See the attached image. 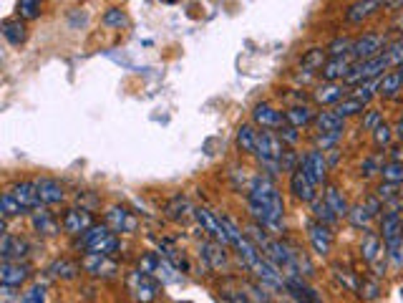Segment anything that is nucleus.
Masks as SVG:
<instances>
[{"label": "nucleus", "instance_id": "nucleus-1", "mask_svg": "<svg viewBox=\"0 0 403 303\" xmlns=\"http://www.w3.org/2000/svg\"><path fill=\"white\" fill-rule=\"evenodd\" d=\"M247 205L252 212L255 223L267 228L270 233H280L285 225V205L283 197L277 192L275 182L267 175H257L250 182V192H247Z\"/></svg>", "mask_w": 403, "mask_h": 303}, {"label": "nucleus", "instance_id": "nucleus-2", "mask_svg": "<svg viewBox=\"0 0 403 303\" xmlns=\"http://www.w3.org/2000/svg\"><path fill=\"white\" fill-rule=\"evenodd\" d=\"M255 154H257V159L262 162V167L270 170V175L283 170V154H285L283 140L275 137L272 132H267V129H262V132L257 134V149H255Z\"/></svg>", "mask_w": 403, "mask_h": 303}, {"label": "nucleus", "instance_id": "nucleus-3", "mask_svg": "<svg viewBox=\"0 0 403 303\" xmlns=\"http://www.w3.org/2000/svg\"><path fill=\"white\" fill-rule=\"evenodd\" d=\"M388 71H391V63H388L385 54H378L368 61H355L350 73L345 76V84L358 86V84H366V81H376Z\"/></svg>", "mask_w": 403, "mask_h": 303}, {"label": "nucleus", "instance_id": "nucleus-4", "mask_svg": "<svg viewBox=\"0 0 403 303\" xmlns=\"http://www.w3.org/2000/svg\"><path fill=\"white\" fill-rule=\"evenodd\" d=\"M79 248H86L89 253H103L111 255L119 248V237L108 225H94L91 230H86L79 240Z\"/></svg>", "mask_w": 403, "mask_h": 303}, {"label": "nucleus", "instance_id": "nucleus-5", "mask_svg": "<svg viewBox=\"0 0 403 303\" xmlns=\"http://www.w3.org/2000/svg\"><path fill=\"white\" fill-rule=\"evenodd\" d=\"M129 291H132L134 301L139 303H151L157 301L159 296V280L151 276V273L146 271H134L132 276H129Z\"/></svg>", "mask_w": 403, "mask_h": 303}, {"label": "nucleus", "instance_id": "nucleus-6", "mask_svg": "<svg viewBox=\"0 0 403 303\" xmlns=\"http://www.w3.org/2000/svg\"><path fill=\"white\" fill-rule=\"evenodd\" d=\"M285 291H288V296L295 303H323L320 293L302 276H298V273H288L285 276Z\"/></svg>", "mask_w": 403, "mask_h": 303}, {"label": "nucleus", "instance_id": "nucleus-7", "mask_svg": "<svg viewBox=\"0 0 403 303\" xmlns=\"http://www.w3.org/2000/svg\"><path fill=\"white\" fill-rule=\"evenodd\" d=\"M385 49V38L378 36V33H366V36L355 38L353 49H350V58L353 61H368L373 56L383 54Z\"/></svg>", "mask_w": 403, "mask_h": 303}, {"label": "nucleus", "instance_id": "nucleus-8", "mask_svg": "<svg viewBox=\"0 0 403 303\" xmlns=\"http://www.w3.org/2000/svg\"><path fill=\"white\" fill-rule=\"evenodd\" d=\"M194 218H197L199 228L207 233V235L212 237V240L222 242V245H229V237L227 233H224L222 223H219V218H217L215 212L207 210V207H194Z\"/></svg>", "mask_w": 403, "mask_h": 303}, {"label": "nucleus", "instance_id": "nucleus-9", "mask_svg": "<svg viewBox=\"0 0 403 303\" xmlns=\"http://www.w3.org/2000/svg\"><path fill=\"white\" fill-rule=\"evenodd\" d=\"M307 237H310V245L318 255H328L333 248V233H331V225L318 223V220H310L307 223Z\"/></svg>", "mask_w": 403, "mask_h": 303}, {"label": "nucleus", "instance_id": "nucleus-10", "mask_svg": "<svg viewBox=\"0 0 403 303\" xmlns=\"http://www.w3.org/2000/svg\"><path fill=\"white\" fill-rule=\"evenodd\" d=\"M300 170L305 172L315 185H323L325 177H328V162H325V154L320 149L307 152L305 157L300 159Z\"/></svg>", "mask_w": 403, "mask_h": 303}, {"label": "nucleus", "instance_id": "nucleus-11", "mask_svg": "<svg viewBox=\"0 0 403 303\" xmlns=\"http://www.w3.org/2000/svg\"><path fill=\"white\" fill-rule=\"evenodd\" d=\"M380 8H385V0H355L345 11V23H363L366 18L376 16Z\"/></svg>", "mask_w": 403, "mask_h": 303}, {"label": "nucleus", "instance_id": "nucleus-12", "mask_svg": "<svg viewBox=\"0 0 403 303\" xmlns=\"http://www.w3.org/2000/svg\"><path fill=\"white\" fill-rule=\"evenodd\" d=\"M94 228V218H91L89 210H68L66 215H63V230L68 233V235H84L86 230H91Z\"/></svg>", "mask_w": 403, "mask_h": 303}, {"label": "nucleus", "instance_id": "nucleus-13", "mask_svg": "<svg viewBox=\"0 0 403 303\" xmlns=\"http://www.w3.org/2000/svg\"><path fill=\"white\" fill-rule=\"evenodd\" d=\"M355 61L350 58V56H331L328 58V63L323 66V71H320V76H323L325 81H338L343 79L350 73V68H353Z\"/></svg>", "mask_w": 403, "mask_h": 303}, {"label": "nucleus", "instance_id": "nucleus-14", "mask_svg": "<svg viewBox=\"0 0 403 303\" xmlns=\"http://www.w3.org/2000/svg\"><path fill=\"white\" fill-rule=\"evenodd\" d=\"M290 190H293V194L302 202L315 200V182L310 180L300 167H298L295 172H290Z\"/></svg>", "mask_w": 403, "mask_h": 303}, {"label": "nucleus", "instance_id": "nucleus-15", "mask_svg": "<svg viewBox=\"0 0 403 303\" xmlns=\"http://www.w3.org/2000/svg\"><path fill=\"white\" fill-rule=\"evenodd\" d=\"M380 233H383V245H393L403 237V220L396 210H385L380 218Z\"/></svg>", "mask_w": 403, "mask_h": 303}, {"label": "nucleus", "instance_id": "nucleus-16", "mask_svg": "<svg viewBox=\"0 0 403 303\" xmlns=\"http://www.w3.org/2000/svg\"><path fill=\"white\" fill-rule=\"evenodd\" d=\"M252 119H255V124H257V127H262V129L285 127V116L280 114L275 106H270V104H257V106L252 109Z\"/></svg>", "mask_w": 403, "mask_h": 303}, {"label": "nucleus", "instance_id": "nucleus-17", "mask_svg": "<svg viewBox=\"0 0 403 303\" xmlns=\"http://www.w3.org/2000/svg\"><path fill=\"white\" fill-rule=\"evenodd\" d=\"M13 197L25 207V210H38L43 207L41 197H38V190H36V182H15L11 187Z\"/></svg>", "mask_w": 403, "mask_h": 303}, {"label": "nucleus", "instance_id": "nucleus-18", "mask_svg": "<svg viewBox=\"0 0 403 303\" xmlns=\"http://www.w3.org/2000/svg\"><path fill=\"white\" fill-rule=\"evenodd\" d=\"M28 276H30V268L20 261H8L0 266V283L3 285H18L20 288V283H25Z\"/></svg>", "mask_w": 403, "mask_h": 303}, {"label": "nucleus", "instance_id": "nucleus-19", "mask_svg": "<svg viewBox=\"0 0 403 303\" xmlns=\"http://www.w3.org/2000/svg\"><path fill=\"white\" fill-rule=\"evenodd\" d=\"M106 225L114 233H134L136 230V220L132 218V212L127 207H108Z\"/></svg>", "mask_w": 403, "mask_h": 303}, {"label": "nucleus", "instance_id": "nucleus-20", "mask_svg": "<svg viewBox=\"0 0 403 303\" xmlns=\"http://www.w3.org/2000/svg\"><path fill=\"white\" fill-rule=\"evenodd\" d=\"M81 266H84V271L91 273V276H114L116 273V263L108 261V255L103 253H86Z\"/></svg>", "mask_w": 403, "mask_h": 303}, {"label": "nucleus", "instance_id": "nucleus-21", "mask_svg": "<svg viewBox=\"0 0 403 303\" xmlns=\"http://www.w3.org/2000/svg\"><path fill=\"white\" fill-rule=\"evenodd\" d=\"M36 190H38V197H41L43 205H58V202H63V197H66V192L60 187V182L51 180V177L36 180Z\"/></svg>", "mask_w": 403, "mask_h": 303}, {"label": "nucleus", "instance_id": "nucleus-22", "mask_svg": "<svg viewBox=\"0 0 403 303\" xmlns=\"http://www.w3.org/2000/svg\"><path fill=\"white\" fill-rule=\"evenodd\" d=\"M202 261H205L212 271H222V268H227V250H224L222 242L207 240L205 245H202Z\"/></svg>", "mask_w": 403, "mask_h": 303}, {"label": "nucleus", "instance_id": "nucleus-23", "mask_svg": "<svg viewBox=\"0 0 403 303\" xmlns=\"http://www.w3.org/2000/svg\"><path fill=\"white\" fill-rule=\"evenodd\" d=\"M0 255H3V263L20 261V258L28 255V242L11 235V233H6V235H3V242H0Z\"/></svg>", "mask_w": 403, "mask_h": 303}, {"label": "nucleus", "instance_id": "nucleus-24", "mask_svg": "<svg viewBox=\"0 0 403 303\" xmlns=\"http://www.w3.org/2000/svg\"><path fill=\"white\" fill-rule=\"evenodd\" d=\"M343 94H345V86L343 84H338V81H325L323 86H318L313 94V99L318 104H323V106H328V104H338V101H343Z\"/></svg>", "mask_w": 403, "mask_h": 303}, {"label": "nucleus", "instance_id": "nucleus-25", "mask_svg": "<svg viewBox=\"0 0 403 303\" xmlns=\"http://www.w3.org/2000/svg\"><path fill=\"white\" fill-rule=\"evenodd\" d=\"M315 129H318V134H343V116H338L335 111H320L315 116Z\"/></svg>", "mask_w": 403, "mask_h": 303}, {"label": "nucleus", "instance_id": "nucleus-26", "mask_svg": "<svg viewBox=\"0 0 403 303\" xmlns=\"http://www.w3.org/2000/svg\"><path fill=\"white\" fill-rule=\"evenodd\" d=\"M3 36H6V41L11 43V46H20V43H25V38H28L25 20L23 18L6 20V23H3Z\"/></svg>", "mask_w": 403, "mask_h": 303}, {"label": "nucleus", "instance_id": "nucleus-27", "mask_svg": "<svg viewBox=\"0 0 403 303\" xmlns=\"http://www.w3.org/2000/svg\"><path fill=\"white\" fill-rule=\"evenodd\" d=\"M403 89V71H388V73H383L378 79V94L380 97H396L398 91Z\"/></svg>", "mask_w": 403, "mask_h": 303}, {"label": "nucleus", "instance_id": "nucleus-28", "mask_svg": "<svg viewBox=\"0 0 403 303\" xmlns=\"http://www.w3.org/2000/svg\"><path fill=\"white\" fill-rule=\"evenodd\" d=\"M323 200L328 202V205H331V210L335 212L338 218H348L350 207H348V202H345L343 192H340L338 187L328 185V187H325V192H323Z\"/></svg>", "mask_w": 403, "mask_h": 303}, {"label": "nucleus", "instance_id": "nucleus-29", "mask_svg": "<svg viewBox=\"0 0 403 303\" xmlns=\"http://www.w3.org/2000/svg\"><path fill=\"white\" fill-rule=\"evenodd\" d=\"M151 276H154V278H157L162 285L177 283V280H179V273H177V268L169 263V258H162V255H159L157 263H154V271H151Z\"/></svg>", "mask_w": 403, "mask_h": 303}, {"label": "nucleus", "instance_id": "nucleus-30", "mask_svg": "<svg viewBox=\"0 0 403 303\" xmlns=\"http://www.w3.org/2000/svg\"><path fill=\"white\" fill-rule=\"evenodd\" d=\"M325 63H328V49H310L300 58V68H302V71H307V73L323 71Z\"/></svg>", "mask_w": 403, "mask_h": 303}, {"label": "nucleus", "instance_id": "nucleus-31", "mask_svg": "<svg viewBox=\"0 0 403 303\" xmlns=\"http://www.w3.org/2000/svg\"><path fill=\"white\" fill-rule=\"evenodd\" d=\"M30 223H33V228H36L41 235H56V233H58L53 218H51V212H46L43 207L30 212Z\"/></svg>", "mask_w": 403, "mask_h": 303}, {"label": "nucleus", "instance_id": "nucleus-32", "mask_svg": "<svg viewBox=\"0 0 403 303\" xmlns=\"http://www.w3.org/2000/svg\"><path fill=\"white\" fill-rule=\"evenodd\" d=\"M285 121H288L290 127H307L310 121H315V114L310 106H305V104H300V106H293V109L285 111Z\"/></svg>", "mask_w": 403, "mask_h": 303}, {"label": "nucleus", "instance_id": "nucleus-33", "mask_svg": "<svg viewBox=\"0 0 403 303\" xmlns=\"http://www.w3.org/2000/svg\"><path fill=\"white\" fill-rule=\"evenodd\" d=\"M383 248H385L383 240H380V237L376 235V233H366V235H363L361 253H363V261H366L368 266H371V263H373L376 258H378V253H380Z\"/></svg>", "mask_w": 403, "mask_h": 303}, {"label": "nucleus", "instance_id": "nucleus-34", "mask_svg": "<svg viewBox=\"0 0 403 303\" xmlns=\"http://www.w3.org/2000/svg\"><path fill=\"white\" fill-rule=\"evenodd\" d=\"M257 134L252 129V124H240V129H237V147H240L242 152H247V154H255V149H257Z\"/></svg>", "mask_w": 403, "mask_h": 303}, {"label": "nucleus", "instance_id": "nucleus-35", "mask_svg": "<svg viewBox=\"0 0 403 303\" xmlns=\"http://www.w3.org/2000/svg\"><path fill=\"white\" fill-rule=\"evenodd\" d=\"M366 106H368V104L363 101V99H355V97H350V94H348L343 101L335 104V109H333V111L345 119V116H355V114H361V111H366Z\"/></svg>", "mask_w": 403, "mask_h": 303}, {"label": "nucleus", "instance_id": "nucleus-36", "mask_svg": "<svg viewBox=\"0 0 403 303\" xmlns=\"http://www.w3.org/2000/svg\"><path fill=\"white\" fill-rule=\"evenodd\" d=\"M192 210V205H189V200L184 197V194H177V197H172V200L167 202V215L172 220H184Z\"/></svg>", "mask_w": 403, "mask_h": 303}, {"label": "nucleus", "instance_id": "nucleus-37", "mask_svg": "<svg viewBox=\"0 0 403 303\" xmlns=\"http://www.w3.org/2000/svg\"><path fill=\"white\" fill-rule=\"evenodd\" d=\"M331 271H333V278H335L338 283L343 285V288H348L350 293H358V283H361V280H358V276H355V273L350 271V268H345V266H333Z\"/></svg>", "mask_w": 403, "mask_h": 303}, {"label": "nucleus", "instance_id": "nucleus-38", "mask_svg": "<svg viewBox=\"0 0 403 303\" xmlns=\"http://www.w3.org/2000/svg\"><path fill=\"white\" fill-rule=\"evenodd\" d=\"M49 276H51V278L71 280V278H76V276H79V266L63 258V261H56L53 266L49 268Z\"/></svg>", "mask_w": 403, "mask_h": 303}, {"label": "nucleus", "instance_id": "nucleus-39", "mask_svg": "<svg viewBox=\"0 0 403 303\" xmlns=\"http://www.w3.org/2000/svg\"><path fill=\"white\" fill-rule=\"evenodd\" d=\"M371 220H373V212L368 210L366 202H361V205H353L348 212V223L353 225V228H368L371 225Z\"/></svg>", "mask_w": 403, "mask_h": 303}, {"label": "nucleus", "instance_id": "nucleus-40", "mask_svg": "<svg viewBox=\"0 0 403 303\" xmlns=\"http://www.w3.org/2000/svg\"><path fill=\"white\" fill-rule=\"evenodd\" d=\"M0 207H3V218H15V215H25V212H28L18 200H15V197H13L11 190H8V192H3Z\"/></svg>", "mask_w": 403, "mask_h": 303}, {"label": "nucleus", "instance_id": "nucleus-41", "mask_svg": "<svg viewBox=\"0 0 403 303\" xmlns=\"http://www.w3.org/2000/svg\"><path fill=\"white\" fill-rule=\"evenodd\" d=\"M313 215H315L318 223H325V225H333L338 220V215L331 210V205H328L325 200H318V197L313 200Z\"/></svg>", "mask_w": 403, "mask_h": 303}, {"label": "nucleus", "instance_id": "nucleus-42", "mask_svg": "<svg viewBox=\"0 0 403 303\" xmlns=\"http://www.w3.org/2000/svg\"><path fill=\"white\" fill-rule=\"evenodd\" d=\"M380 293V285H378V278H363L358 283V298L361 301H376Z\"/></svg>", "mask_w": 403, "mask_h": 303}, {"label": "nucleus", "instance_id": "nucleus-43", "mask_svg": "<svg viewBox=\"0 0 403 303\" xmlns=\"http://www.w3.org/2000/svg\"><path fill=\"white\" fill-rule=\"evenodd\" d=\"M43 0H18V18L33 20L41 16Z\"/></svg>", "mask_w": 403, "mask_h": 303}, {"label": "nucleus", "instance_id": "nucleus-44", "mask_svg": "<svg viewBox=\"0 0 403 303\" xmlns=\"http://www.w3.org/2000/svg\"><path fill=\"white\" fill-rule=\"evenodd\" d=\"M385 58H388V63H391V68H403V38L401 41H393L388 43L383 49Z\"/></svg>", "mask_w": 403, "mask_h": 303}, {"label": "nucleus", "instance_id": "nucleus-45", "mask_svg": "<svg viewBox=\"0 0 403 303\" xmlns=\"http://www.w3.org/2000/svg\"><path fill=\"white\" fill-rule=\"evenodd\" d=\"M383 182H393V185H403V162H388L380 170Z\"/></svg>", "mask_w": 403, "mask_h": 303}, {"label": "nucleus", "instance_id": "nucleus-46", "mask_svg": "<svg viewBox=\"0 0 403 303\" xmlns=\"http://www.w3.org/2000/svg\"><path fill=\"white\" fill-rule=\"evenodd\" d=\"M103 25H108V28H124V25H129V18L124 16V11L111 8V11L103 13Z\"/></svg>", "mask_w": 403, "mask_h": 303}, {"label": "nucleus", "instance_id": "nucleus-47", "mask_svg": "<svg viewBox=\"0 0 403 303\" xmlns=\"http://www.w3.org/2000/svg\"><path fill=\"white\" fill-rule=\"evenodd\" d=\"M391 140H393V129L388 127L385 121H380L378 127L373 129V144L383 149V147H388V144H391Z\"/></svg>", "mask_w": 403, "mask_h": 303}, {"label": "nucleus", "instance_id": "nucleus-48", "mask_svg": "<svg viewBox=\"0 0 403 303\" xmlns=\"http://www.w3.org/2000/svg\"><path fill=\"white\" fill-rule=\"evenodd\" d=\"M385 250H388V263H391V268L403 271V237L393 242V245H385Z\"/></svg>", "mask_w": 403, "mask_h": 303}, {"label": "nucleus", "instance_id": "nucleus-49", "mask_svg": "<svg viewBox=\"0 0 403 303\" xmlns=\"http://www.w3.org/2000/svg\"><path fill=\"white\" fill-rule=\"evenodd\" d=\"M20 303H46V285L33 283L28 291L20 296Z\"/></svg>", "mask_w": 403, "mask_h": 303}, {"label": "nucleus", "instance_id": "nucleus-50", "mask_svg": "<svg viewBox=\"0 0 403 303\" xmlns=\"http://www.w3.org/2000/svg\"><path fill=\"white\" fill-rule=\"evenodd\" d=\"M401 190V185H393V182H383L378 190H376V197H378L380 202H391L396 200V197H401L403 192H398Z\"/></svg>", "mask_w": 403, "mask_h": 303}, {"label": "nucleus", "instance_id": "nucleus-51", "mask_svg": "<svg viewBox=\"0 0 403 303\" xmlns=\"http://www.w3.org/2000/svg\"><path fill=\"white\" fill-rule=\"evenodd\" d=\"M219 223H222L224 233H227L229 245H235V242H240L242 237H245V233H240V228H237V225H235V220H229L227 215H219Z\"/></svg>", "mask_w": 403, "mask_h": 303}, {"label": "nucleus", "instance_id": "nucleus-52", "mask_svg": "<svg viewBox=\"0 0 403 303\" xmlns=\"http://www.w3.org/2000/svg\"><path fill=\"white\" fill-rule=\"evenodd\" d=\"M353 49V41L350 38H335V41L328 46V56H350Z\"/></svg>", "mask_w": 403, "mask_h": 303}, {"label": "nucleus", "instance_id": "nucleus-53", "mask_svg": "<svg viewBox=\"0 0 403 303\" xmlns=\"http://www.w3.org/2000/svg\"><path fill=\"white\" fill-rule=\"evenodd\" d=\"M380 170H383V162H380L378 154H371V157L363 159V164H361V175L363 177H373L376 172H380Z\"/></svg>", "mask_w": 403, "mask_h": 303}, {"label": "nucleus", "instance_id": "nucleus-54", "mask_svg": "<svg viewBox=\"0 0 403 303\" xmlns=\"http://www.w3.org/2000/svg\"><path fill=\"white\" fill-rule=\"evenodd\" d=\"M340 137H343V134H318L315 142H318V147H323V149H335Z\"/></svg>", "mask_w": 403, "mask_h": 303}, {"label": "nucleus", "instance_id": "nucleus-55", "mask_svg": "<svg viewBox=\"0 0 403 303\" xmlns=\"http://www.w3.org/2000/svg\"><path fill=\"white\" fill-rule=\"evenodd\" d=\"M380 124V114L376 109H371V111H366V119H363V129L366 132H373L376 127Z\"/></svg>", "mask_w": 403, "mask_h": 303}, {"label": "nucleus", "instance_id": "nucleus-56", "mask_svg": "<svg viewBox=\"0 0 403 303\" xmlns=\"http://www.w3.org/2000/svg\"><path fill=\"white\" fill-rule=\"evenodd\" d=\"M280 140L288 142V144H298V127H280Z\"/></svg>", "mask_w": 403, "mask_h": 303}, {"label": "nucleus", "instance_id": "nucleus-57", "mask_svg": "<svg viewBox=\"0 0 403 303\" xmlns=\"http://www.w3.org/2000/svg\"><path fill=\"white\" fill-rule=\"evenodd\" d=\"M15 291H18V285H3L0 293H3V303H11L15 298Z\"/></svg>", "mask_w": 403, "mask_h": 303}, {"label": "nucleus", "instance_id": "nucleus-58", "mask_svg": "<svg viewBox=\"0 0 403 303\" xmlns=\"http://www.w3.org/2000/svg\"><path fill=\"white\" fill-rule=\"evenodd\" d=\"M403 6V0H385V8H391V11H398Z\"/></svg>", "mask_w": 403, "mask_h": 303}, {"label": "nucleus", "instance_id": "nucleus-59", "mask_svg": "<svg viewBox=\"0 0 403 303\" xmlns=\"http://www.w3.org/2000/svg\"><path fill=\"white\" fill-rule=\"evenodd\" d=\"M396 137H398V140H401V142H403V116H401V119H398V127H396Z\"/></svg>", "mask_w": 403, "mask_h": 303}, {"label": "nucleus", "instance_id": "nucleus-60", "mask_svg": "<svg viewBox=\"0 0 403 303\" xmlns=\"http://www.w3.org/2000/svg\"><path fill=\"white\" fill-rule=\"evenodd\" d=\"M401 207H403V194H401Z\"/></svg>", "mask_w": 403, "mask_h": 303}, {"label": "nucleus", "instance_id": "nucleus-61", "mask_svg": "<svg viewBox=\"0 0 403 303\" xmlns=\"http://www.w3.org/2000/svg\"><path fill=\"white\" fill-rule=\"evenodd\" d=\"M401 298H403V285H401Z\"/></svg>", "mask_w": 403, "mask_h": 303}, {"label": "nucleus", "instance_id": "nucleus-62", "mask_svg": "<svg viewBox=\"0 0 403 303\" xmlns=\"http://www.w3.org/2000/svg\"><path fill=\"white\" fill-rule=\"evenodd\" d=\"M222 303H227V301H222Z\"/></svg>", "mask_w": 403, "mask_h": 303}]
</instances>
